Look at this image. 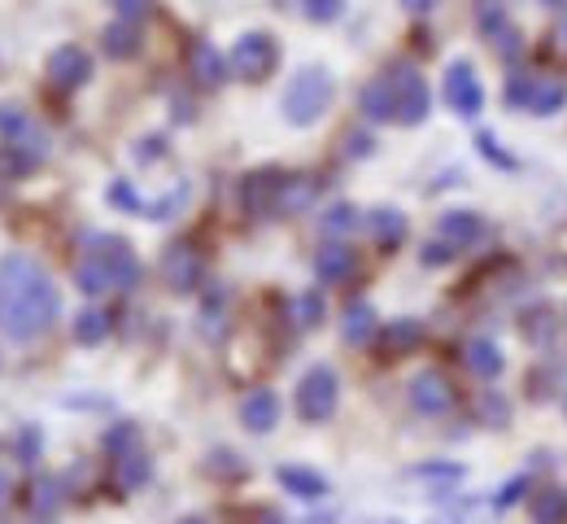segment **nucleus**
I'll use <instances>...</instances> for the list:
<instances>
[{"instance_id": "1", "label": "nucleus", "mask_w": 567, "mask_h": 524, "mask_svg": "<svg viewBox=\"0 0 567 524\" xmlns=\"http://www.w3.org/2000/svg\"><path fill=\"white\" fill-rule=\"evenodd\" d=\"M58 315H62V294L35 258L27 254L0 258V332L9 341L44 337L58 323Z\"/></svg>"}, {"instance_id": "2", "label": "nucleus", "mask_w": 567, "mask_h": 524, "mask_svg": "<svg viewBox=\"0 0 567 524\" xmlns=\"http://www.w3.org/2000/svg\"><path fill=\"white\" fill-rule=\"evenodd\" d=\"M74 285L87 298H101L110 289H136L141 285V258L118 236H92L83 258L74 263Z\"/></svg>"}, {"instance_id": "3", "label": "nucleus", "mask_w": 567, "mask_h": 524, "mask_svg": "<svg viewBox=\"0 0 567 524\" xmlns=\"http://www.w3.org/2000/svg\"><path fill=\"white\" fill-rule=\"evenodd\" d=\"M332 96H337L332 75L323 66H306V71H297L292 83L284 88V119L292 127H315L332 110Z\"/></svg>"}, {"instance_id": "4", "label": "nucleus", "mask_w": 567, "mask_h": 524, "mask_svg": "<svg viewBox=\"0 0 567 524\" xmlns=\"http://www.w3.org/2000/svg\"><path fill=\"white\" fill-rule=\"evenodd\" d=\"M506 105L528 110L537 119H550L567 105V83L555 75H515L506 83Z\"/></svg>"}, {"instance_id": "5", "label": "nucleus", "mask_w": 567, "mask_h": 524, "mask_svg": "<svg viewBox=\"0 0 567 524\" xmlns=\"http://www.w3.org/2000/svg\"><path fill=\"white\" fill-rule=\"evenodd\" d=\"M337 398H341V380H337V372H332L328 363L310 368V372L297 380V415H301L306 424H323V420H332Z\"/></svg>"}, {"instance_id": "6", "label": "nucleus", "mask_w": 567, "mask_h": 524, "mask_svg": "<svg viewBox=\"0 0 567 524\" xmlns=\"http://www.w3.org/2000/svg\"><path fill=\"white\" fill-rule=\"evenodd\" d=\"M276 62H280V44H276L267 31H249V35H240L236 49H231V58H227V66L236 71V79H245V83L267 79L271 71H276Z\"/></svg>"}, {"instance_id": "7", "label": "nucleus", "mask_w": 567, "mask_h": 524, "mask_svg": "<svg viewBox=\"0 0 567 524\" xmlns=\"http://www.w3.org/2000/svg\"><path fill=\"white\" fill-rule=\"evenodd\" d=\"M0 136H4L9 150L27 153L31 162L49 157V136H44V127H40L27 110H18V105H0Z\"/></svg>"}, {"instance_id": "8", "label": "nucleus", "mask_w": 567, "mask_h": 524, "mask_svg": "<svg viewBox=\"0 0 567 524\" xmlns=\"http://www.w3.org/2000/svg\"><path fill=\"white\" fill-rule=\"evenodd\" d=\"M441 92H445V105H450L454 114H463V119H476V114L485 110V88H481V75L472 71V62H454V66L445 71Z\"/></svg>"}, {"instance_id": "9", "label": "nucleus", "mask_w": 567, "mask_h": 524, "mask_svg": "<svg viewBox=\"0 0 567 524\" xmlns=\"http://www.w3.org/2000/svg\"><path fill=\"white\" fill-rule=\"evenodd\" d=\"M202 276H206V263H202L197 245L175 240V245L162 254V280H166L175 294H193V289L202 285Z\"/></svg>"}, {"instance_id": "10", "label": "nucleus", "mask_w": 567, "mask_h": 524, "mask_svg": "<svg viewBox=\"0 0 567 524\" xmlns=\"http://www.w3.org/2000/svg\"><path fill=\"white\" fill-rule=\"evenodd\" d=\"M393 92H398V123L415 127L427 119V83L415 66H393Z\"/></svg>"}, {"instance_id": "11", "label": "nucleus", "mask_w": 567, "mask_h": 524, "mask_svg": "<svg viewBox=\"0 0 567 524\" xmlns=\"http://www.w3.org/2000/svg\"><path fill=\"white\" fill-rule=\"evenodd\" d=\"M406 398H411V407L420 411V415H445L450 407H454V384L445 380L441 372H420L411 380V389H406Z\"/></svg>"}, {"instance_id": "12", "label": "nucleus", "mask_w": 567, "mask_h": 524, "mask_svg": "<svg viewBox=\"0 0 567 524\" xmlns=\"http://www.w3.org/2000/svg\"><path fill=\"white\" fill-rule=\"evenodd\" d=\"M49 79H53L62 92L83 88V83L92 79V58H87L79 44H62V49H53V58H49Z\"/></svg>"}, {"instance_id": "13", "label": "nucleus", "mask_w": 567, "mask_h": 524, "mask_svg": "<svg viewBox=\"0 0 567 524\" xmlns=\"http://www.w3.org/2000/svg\"><path fill=\"white\" fill-rule=\"evenodd\" d=\"M358 271V254L346 245V240H328L319 254H315V276L323 285H346Z\"/></svg>"}, {"instance_id": "14", "label": "nucleus", "mask_w": 567, "mask_h": 524, "mask_svg": "<svg viewBox=\"0 0 567 524\" xmlns=\"http://www.w3.org/2000/svg\"><path fill=\"white\" fill-rule=\"evenodd\" d=\"M358 110L371 123H393L398 119V92H393V75H375L362 92H358Z\"/></svg>"}, {"instance_id": "15", "label": "nucleus", "mask_w": 567, "mask_h": 524, "mask_svg": "<svg viewBox=\"0 0 567 524\" xmlns=\"http://www.w3.org/2000/svg\"><path fill=\"white\" fill-rule=\"evenodd\" d=\"M436 232H441V240L450 249H467V245H476L485 236V219L476 210H445L436 219Z\"/></svg>"}, {"instance_id": "16", "label": "nucleus", "mask_w": 567, "mask_h": 524, "mask_svg": "<svg viewBox=\"0 0 567 524\" xmlns=\"http://www.w3.org/2000/svg\"><path fill=\"white\" fill-rule=\"evenodd\" d=\"M240 424L249 433H271L280 424V398H276V389H254L240 402Z\"/></svg>"}, {"instance_id": "17", "label": "nucleus", "mask_w": 567, "mask_h": 524, "mask_svg": "<svg viewBox=\"0 0 567 524\" xmlns=\"http://www.w3.org/2000/svg\"><path fill=\"white\" fill-rule=\"evenodd\" d=\"M319 197V184L310 175H280V193H276V215H301L310 210Z\"/></svg>"}, {"instance_id": "18", "label": "nucleus", "mask_w": 567, "mask_h": 524, "mask_svg": "<svg viewBox=\"0 0 567 524\" xmlns=\"http://www.w3.org/2000/svg\"><path fill=\"white\" fill-rule=\"evenodd\" d=\"M276 193H280V175H271V171H258V175H249L245 179V210L249 215H276Z\"/></svg>"}, {"instance_id": "19", "label": "nucleus", "mask_w": 567, "mask_h": 524, "mask_svg": "<svg viewBox=\"0 0 567 524\" xmlns=\"http://www.w3.org/2000/svg\"><path fill=\"white\" fill-rule=\"evenodd\" d=\"M367 232H371V240H375L380 249H398V245H402V236H406V215H402V210H393V206H380V210H371Z\"/></svg>"}, {"instance_id": "20", "label": "nucleus", "mask_w": 567, "mask_h": 524, "mask_svg": "<svg viewBox=\"0 0 567 524\" xmlns=\"http://www.w3.org/2000/svg\"><path fill=\"white\" fill-rule=\"evenodd\" d=\"M188 62H193V79H197L202 88H218V83L227 79V62H223V53L214 49L210 40H197Z\"/></svg>"}, {"instance_id": "21", "label": "nucleus", "mask_w": 567, "mask_h": 524, "mask_svg": "<svg viewBox=\"0 0 567 524\" xmlns=\"http://www.w3.org/2000/svg\"><path fill=\"white\" fill-rule=\"evenodd\" d=\"M280 485L288 490V494L306 499V503L328 499V481H323L319 472H310V468H280Z\"/></svg>"}, {"instance_id": "22", "label": "nucleus", "mask_w": 567, "mask_h": 524, "mask_svg": "<svg viewBox=\"0 0 567 524\" xmlns=\"http://www.w3.org/2000/svg\"><path fill=\"white\" fill-rule=\"evenodd\" d=\"M467 368L481 376V380H497L502 368H506V359H502V350H497L494 341L476 337V341H467Z\"/></svg>"}, {"instance_id": "23", "label": "nucleus", "mask_w": 567, "mask_h": 524, "mask_svg": "<svg viewBox=\"0 0 567 524\" xmlns=\"http://www.w3.org/2000/svg\"><path fill=\"white\" fill-rule=\"evenodd\" d=\"M341 337H346L350 346H362V341H371V337H375V310H371L367 301H350V306H346Z\"/></svg>"}, {"instance_id": "24", "label": "nucleus", "mask_w": 567, "mask_h": 524, "mask_svg": "<svg viewBox=\"0 0 567 524\" xmlns=\"http://www.w3.org/2000/svg\"><path fill=\"white\" fill-rule=\"evenodd\" d=\"M533 524H567V494L559 485H546L533 494Z\"/></svg>"}, {"instance_id": "25", "label": "nucleus", "mask_w": 567, "mask_h": 524, "mask_svg": "<svg viewBox=\"0 0 567 524\" xmlns=\"http://www.w3.org/2000/svg\"><path fill=\"white\" fill-rule=\"evenodd\" d=\"M105 53L110 58H118V62H127V58H136L141 53V31H136V22H110L105 27Z\"/></svg>"}, {"instance_id": "26", "label": "nucleus", "mask_w": 567, "mask_h": 524, "mask_svg": "<svg viewBox=\"0 0 567 524\" xmlns=\"http://www.w3.org/2000/svg\"><path fill=\"white\" fill-rule=\"evenodd\" d=\"M148 472H153V463L144 459L141 450H132V454H118V459H114V481H118L123 490H141L144 481H148Z\"/></svg>"}, {"instance_id": "27", "label": "nucleus", "mask_w": 567, "mask_h": 524, "mask_svg": "<svg viewBox=\"0 0 567 524\" xmlns=\"http://www.w3.org/2000/svg\"><path fill=\"white\" fill-rule=\"evenodd\" d=\"M105 337H110V315H105V310H79V319H74V341L101 346Z\"/></svg>"}, {"instance_id": "28", "label": "nucleus", "mask_w": 567, "mask_h": 524, "mask_svg": "<svg viewBox=\"0 0 567 524\" xmlns=\"http://www.w3.org/2000/svg\"><path fill=\"white\" fill-rule=\"evenodd\" d=\"M524 337H528L533 346H550V341L559 337V323H555V310H546V306H537V310H528V315H524Z\"/></svg>"}, {"instance_id": "29", "label": "nucleus", "mask_w": 567, "mask_h": 524, "mask_svg": "<svg viewBox=\"0 0 567 524\" xmlns=\"http://www.w3.org/2000/svg\"><path fill=\"white\" fill-rule=\"evenodd\" d=\"M420 337H424L420 319H398V323H393V328L384 332V346H389V355H402V350L420 346Z\"/></svg>"}, {"instance_id": "30", "label": "nucleus", "mask_w": 567, "mask_h": 524, "mask_svg": "<svg viewBox=\"0 0 567 524\" xmlns=\"http://www.w3.org/2000/svg\"><path fill=\"white\" fill-rule=\"evenodd\" d=\"M31 507H35L40 516H53V512L62 507V481H58V476H40V481H35V494H31Z\"/></svg>"}, {"instance_id": "31", "label": "nucleus", "mask_w": 567, "mask_h": 524, "mask_svg": "<svg viewBox=\"0 0 567 524\" xmlns=\"http://www.w3.org/2000/svg\"><path fill=\"white\" fill-rule=\"evenodd\" d=\"M188 197H193V188H188V184H179L171 197H162V202L144 206V219H175V215L188 206Z\"/></svg>"}, {"instance_id": "32", "label": "nucleus", "mask_w": 567, "mask_h": 524, "mask_svg": "<svg viewBox=\"0 0 567 524\" xmlns=\"http://www.w3.org/2000/svg\"><path fill=\"white\" fill-rule=\"evenodd\" d=\"M476 27L485 31V35H502L506 31V9H502V0H476Z\"/></svg>"}, {"instance_id": "33", "label": "nucleus", "mask_w": 567, "mask_h": 524, "mask_svg": "<svg viewBox=\"0 0 567 524\" xmlns=\"http://www.w3.org/2000/svg\"><path fill=\"white\" fill-rule=\"evenodd\" d=\"M292 319H297V328H319L323 323V298L319 294L292 298Z\"/></svg>"}, {"instance_id": "34", "label": "nucleus", "mask_w": 567, "mask_h": 524, "mask_svg": "<svg viewBox=\"0 0 567 524\" xmlns=\"http://www.w3.org/2000/svg\"><path fill=\"white\" fill-rule=\"evenodd\" d=\"M354 227H358V210L346 206V202L323 215V232H328V236H346V232H354Z\"/></svg>"}, {"instance_id": "35", "label": "nucleus", "mask_w": 567, "mask_h": 524, "mask_svg": "<svg viewBox=\"0 0 567 524\" xmlns=\"http://www.w3.org/2000/svg\"><path fill=\"white\" fill-rule=\"evenodd\" d=\"M301 13L310 22H337L346 13V0H301Z\"/></svg>"}, {"instance_id": "36", "label": "nucleus", "mask_w": 567, "mask_h": 524, "mask_svg": "<svg viewBox=\"0 0 567 524\" xmlns=\"http://www.w3.org/2000/svg\"><path fill=\"white\" fill-rule=\"evenodd\" d=\"M136 442H141V433H136L132 424H118V429H110V433H105V450H110L114 459H118V454H132Z\"/></svg>"}, {"instance_id": "37", "label": "nucleus", "mask_w": 567, "mask_h": 524, "mask_svg": "<svg viewBox=\"0 0 567 524\" xmlns=\"http://www.w3.org/2000/svg\"><path fill=\"white\" fill-rule=\"evenodd\" d=\"M110 202L114 206H123V210H136V215H144V202H141V193L127 184V179H118L114 188H110Z\"/></svg>"}, {"instance_id": "38", "label": "nucleus", "mask_w": 567, "mask_h": 524, "mask_svg": "<svg viewBox=\"0 0 567 524\" xmlns=\"http://www.w3.org/2000/svg\"><path fill=\"white\" fill-rule=\"evenodd\" d=\"M110 4L118 9V18H123V22H141L144 13H148V4H153V0H110Z\"/></svg>"}, {"instance_id": "39", "label": "nucleus", "mask_w": 567, "mask_h": 524, "mask_svg": "<svg viewBox=\"0 0 567 524\" xmlns=\"http://www.w3.org/2000/svg\"><path fill=\"white\" fill-rule=\"evenodd\" d=\"M454 254H458V249H450L445 240H436V245H427V249H424V263H427V267H441V263H450Z\"/></svg>"}, {"instance_id": "40", "label": "nucleus", "mask_w": 567, "mask_h": 524, "mask_svg": "<svg viewBox=\"0 0 567 524\" xmlns=\"http://www.w3.org/2000/svg\"><path fill=\"white\" fill-rule=\"evenodd\" d=\"M524 490H528V481H524V476H519V481H511V485H506V490L497 494V507H511V503H515V499H519Z\"/></svg>"}, {"instance_id": "41", "label": "nucleus", "mask_w": 567, "mask_h": 524, "mask_svg": "<svg viewBox=\"0 0 567 524\" xmlns=\"http://www.w3.org/2000/svg\"><path fill=\"white\" fill-rule=\"evenodd\" d=\"M415 476H441V481H458L463 468H415Z\"/></svg>"}, {"instance_id": "42", "label": "nucleus", "mask_w": 567, "mask_h": 524, "mask_svg": "<svg viewBox=\"0 0 567 524\" xmlns=\"http://www.w3.org/2000/svg\"><path fill=\"white\" fill-rule=\"evenodd\" d=\"M402 4H406L411 13H432V9L441 4V0H402Z\"/></svg>"}, {"instance_id": "43", "label": "nucleus", "mask_w": 567, "mask_h": 524, "mask_svg": "<svg viewBox=\"0 0 567 524\" xmlns=\"http://www.w3.org/2000/svg\"><path fill=\"white\" fill-rule=\"evenodd\" d=\"M358 153H371V141H367V136H350V157H358Z\"/></svg>"}, {"instance_id": "44", "label": "nucleus", "mask_w": 567, "mask_h": 524, "mask_svg": "<svg viewBox=\"0 0 567 524\" xmlns=\"http://www.w3.org/2000/svg\"><path fill=\"white\" fill-rule=\"evenodd\" d=\"M9 490H13V481H9V472H0V507H4V499H9Z\"/></svg>"}, {"instance_id": "45", "label": "nucleus", "mask_w": 567, "mask_h": 524, "mask_svg": "<svg viewBox=\"0 0 567 524\" xmlns=\"http://www.w3.org/2000/svg\"><path fill=\"white\" fill-rule=\"evenodd\" d=\"M179 524H210V521H206V516H184Z\"/></svg>"}, {"instance_id": "46", "label": "nucleus", "mask_w": 567, "mask_h": 524, "mask_svg": "<svg viewBox=\"0 0 567 524\" xmlns=\"http://www.w3.org/2000/svg\"><path fill=\"white\" fill-rule=\"evenodd\" d=\"M559 35H564V44H567V22H564V31H559Z\"/></svg>"}, {"instance_id": "47", "label": "nucleus", "mask_w": 567, "mask_h": 524, "mask_svg": "<svg viewBox=\"0 0 567 524\" xmlns=\"http://www.w3.org/2000/svg\"><path fill=\"white\" fill-rule=\"evenodd\" d=\"M546 4H567V0H546Z\"/></svg>"}, {"instance_id": "48", "label": "nucleus", "mask_w": 567, "mask_h": 524, "mask_svg": "<svg viewBox=\"0 0 567 524\" xmlns=\"http://www.w3.org/2000/svg\"><path fill=\"white\" fill-rule=\"evenodd\" d=\"M267 524H280V521H276V516H271V521H267Z\"/></svg>"}, {"instance_id": "49", "label": "nucleus", "mask_w": 567, "mask_h": 524, "mask_svg": "<svg viewBox=\"0 0 567 524\" xmlns=\"http://www.w3.org/2000/svg\"><path fill=\"white\" fill-rule=\"evenodd\" d=\"M564 407H567V402H564Z\"/></svg>"}]
</instances>
